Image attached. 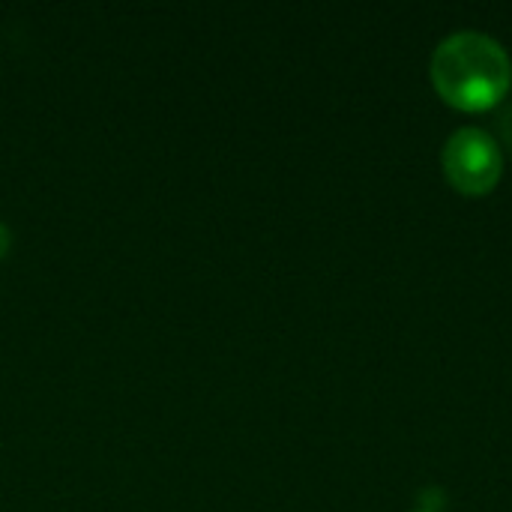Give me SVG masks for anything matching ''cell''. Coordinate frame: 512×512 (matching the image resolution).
Listing matches in <instances>:
<instances>
[{
	"instance_id": "1",
	"label": "cell",
	"mask_w": 512,
	"mask_h": 512,
	"mask_svg": "<svg viewBox=\"0 0 512 512\" xmlns=\"http://www.w3.org/2000/svg\"><path fill=\"white\" fill-rule=\"evenodd\" d=\"M435 90L462 111L492 108L507 96L512 63L504 45L486 33L462 30L447 36L432 57Z\"/></svg>"
},
{
	"instance_id": "2",
	"label": "cell",
	"mask_w": 512,
	"mask_h": 512,
	"mask_svg": "<svg viewBox=\"0 0 512 512\" xmlns=\"http://www.w3.org/2000/svg\"><path fill=\"white\" fill-rule=\"evenodd\" d=\"M441 165L447 180L462 195H486L498 186L504 171V156L498 141L474 126L459 129L441 153Z\"/></svg>"
},
{
	"instance_id": "3",
	"label": "cell",
	"mask_w": 512,
	"mask_h": 512,
	"mask_svg": "<svg viewBox=\"0 0 512 512\" xmlns=\"http://www.w3.org/2000/svg\"><path fill=\"white\" fill-rule=\"evenodd\" d=\"M9 249H12V231L0 222V258H6Z\"/></svg>"
},
{
	"instance_id": "4",
	"label": "cell",
	"mask_w": 512,
	"mask_h": 512,
	"mask_svg": "<svg viewBox=\"0 0 512 512\" xmlns=\"http://www.w3.org/2000/svg\"><path fill=\"white\" fill-rule=\"evenodd\" d=\"M420 512H423V510H420Z\"/></svg>"
}]
</instances>
